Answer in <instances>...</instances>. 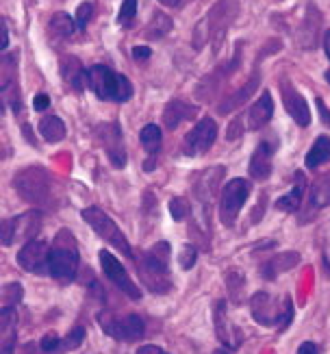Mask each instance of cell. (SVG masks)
Instances as JSON below:
<instances>
[{"mask_svg":"<svg viewBox=\"0 0 330 354\" xmlns=\"http://www.w3.org/2000/svg\"><path fill=\"white\" fill-rule=\"evenodd\" d=\"M169 257H172L169 243L161 241V243H154L150 250L141 252L139 259H135L139 279L152 294H167L172 289Z\"/></svg>","mask_w":330,"mask_h":354,"instance_id":"cell-1","label":"cell"},{"mask_svg":"<svg viewBox=\"0 0 330 354\" xmlns=\"http://www.w3.org/2000/svg\"><path fill=\"white\" fill-rule=\"evenodd\" d=\"M87 87L96 98L107 102H127L133 98V83L127 76L100 64L87 70Z\"/></svg>","mask_w":330,"mask_h":354,"instance_id":"cell-2","label":"cell"},{"mask_svg":"<svg viewBox=\"0 0 330 354\" xmlns=\"http://www.w3.org/2000/svg\"><path fill=\"white\" fill-rule=\"evenodd\" d=\"M250 311H253L257 324L285 330L293 319V300L291 296L278 300L267 291H257L250 300Z\"/></svg>","mask_w":330,"mask_h":354,"instance_id":"cell-3","label":"cell"},{"mask_svg":"<svg viewBox=\"0 0 330 354\" xmlns=\"http://www.w3.org/2000/svg\"><path fill=\"white\" fill-rule=\"evenodd\" d=\"M51 276L61 283H72L78 272V243L70 230H61L55 237L51 259H48Z\"/></svg>","mask_w":330,"mask_h":354,"instance_id":"cell-4","label":"cell"},{"mask_svg":"<svg viewBox=\"0 0 330 354\" xmlns=\"http://www.w3.org/2000/svg\"><path fill=\"white\" fill-rule=\"evenodd\" d=\"M13 187L18 194L37 207H51L53 205V176L44 170V167H26V170L15 174Z\"/></svg>","mask_w":330,"mask_h":354,"instance_id":"cell-5","label":"cell"},{"mask_svg":"<svg viewBox=\"0 0 330 354\" xmlns=\"http://www.w3.org/2000/svg\"><path fill=\"white\" fill-rule=\"evenodd\" d=\"M235 15H237V3L235 0H219L196 28V39L211 41L213 53H217L235 20Z\"/></svg>","mask_w":330,"mask_h":354,"instance_id":"cell-6","label":"cell"},{"mask_svg":"<svg viewBox=\"0 0 330 354\" xmlns=\"http://www.w3.org/2000/svg\"><path fill=\"white\" fill-rule=\"evenodd\" d=\"M83 220L93 230H96L98 237H102L107 243H111L113 248H118L127 259H133L135 261V254H133V248H131L129 239L124 237L120 226L111 218H109V215L102 209H98V207H87V209H83Z\"/></svg>","mask_w":330,"mask_h":354,"instance_id":"cell-7","label":"cell"},{"mask_svg":"<svg viewBox=\"0 0 330 354\" xmlns=\"http://www.w3.org/2000/svg\"><path fill=\"white\" fill-rule=\"evenodd\" d=\"M250 189H253V185L246 178H230L224 185L222 198H219V220H222L224 226H235L239 211L244 209L250 196Z\"/></svg>","mask_w":330,"mask_h":354,"instance_id":"cell-8","label":"cell"},{"mask_svg":"<svg viewBox=\"0 0 330 354\" xmlns=\"http://www.w3.org/2000/svg\"><path fill=\"white\" fill-rule=\"evenodd\" d=\"M98 324L100 328L104 330V335H109L111 339H118V342H137L144 337V319L137 313H131V315H100L98 317Z\"/></svg>","mask_w":330,"mask_h":354,"instance_id":"cell-9","label":"cell"},{"mask_svg":"<svg viewBox=\"0 0 330 354\" xmlns=\"http://www.w3.org/2000/svg\"><path fill=\"white\" fill-rule=\"evenodd\" d=\"M42 228V211H28L18 218H9L0 224V237H3V245H13L15 239H26L33 241L35 235Z\"/></svg>","mask_w":330,"mask_h":354,"instance_id":"cell-10","label":"cell"},{"mask_svg":"<svg viewBox=\"0 0 330 354\" xmlns=\"http://www.w3.org/2000/svg\"><path fill=\"white\" fill-rule=\"evenodd\" d=\"M241 41L235 46V55L226 61V64L217 66L209 76H204V79L198 83L196 87V98L202 100V102H209L213 100V96L217 94L219 89H222V85L230 79V74L239 68V57H241Z\"/></svg>","mask_w":330,"mask_h":354,"instance_id":"cell-11","label":"cell"},{"mask_svg":"<svg viewBox=\"0 0 330 354\" xmlns=\"http://www.w3.org/2000/svg\"><path fill=\"white\" fill-rule=\"evenodd\" d=\"M98 259H100V268H102V274L107 276L109 283H113L122 294H127L131 300H141V289L139 285L131 279L129 272L124 270V266L120 261L109 252V250H100L98 252Z\"/></svg>","mask_w":330,"mask_h":354,"instance_id":"cell-12","label":"cell"},{"mask_svg":"<svg viewBox=\"0 0 330 354\" xmlns=\"http://www.w3.org/2000/svg\"><path fill=\"white\" fill-rule=\"evenodd\" d=\"M217 140V124L213 118H202L183 140V152L187 157H200L209 152Z\"/></svg>","mask_w":330,"mask_h":354,"instance_id":"cell-13","label":"cell"},{"mask_svg":"<svg viewBox=\"0 0 330 354\" xmlns=\"http://www.w3.org/2000/svg\"><path fill=\"white\" fill-rule=\"evenodd\" d=\"M93 137H96V142L107 152V157L113 167L127 165V148H124V137H122V129H120L118 122L98 124L96 131H93Z\"/></svg>","mask_w":330,"mask_h":354,"instance_id":"cell-14","label":"cell"},{"mask_svg":"<svg viewBox=\"0 0 330 354\" xmlns=\"http://www.w3.org/2000/svg\"><path fill=\"white\" fill-rule=\"evenodd\" d=\"M48 259H51V245L42 239H33V241H26L24 248H20L18 266L28 274H37V276L48 274L51 276Z\"/></svg>","mask_w":330,"mask_h":354,"instance_id":"cell-15","label":"cell"},{"mask_svg":"<svg viewBox=\"0 0 330 354\" xmlns=\"http://www.w3.org/2000/svg\"><path fill=\"white\" fill-rule=\"evenodd\" d=\"M328 205H330V172H326L320 178L313 180L309 196H306V203H304V209H302L304 215L300 218V222L304 224V222L313 220Z\"/></svg>","mask_w":330,"mask_h":354,"instance_id":"cell-16","label":"cell"},{"mask_svg":"<svg viewBox=\"0 0 330 354\" xmlns=\"http://www.w3.org/2000/svg\"><path fill=\"white\" fill-rule=\"evenodd\" d=\"M280 89H282V104H285L287 113L295 120V124L309 127L311 124V109H309L304 96L287 79H282Z\"/></svg>","mask_w":330,"mask_h":354,"instance_id":"cell-17","label":"cell"},{"mask_svg":"<svg viewBox=\"0 0 330 354\" xmlns=\"http://www.w3.org/2000/svg\"><path fill=\"white\" fill-rule=\"evenodd\" d=\"M278 148V140L272 137V140H263L255 152H253V159H250V176L255 180H267L272 174V157Z\"/></svg>","mask_w":330,"mask_h":354,"instance_id":"cell-18","label":"cell"},{"mask_svg":"<svg viewBox=\"0 0 330 354\" xmlns=\"http://www.w3.org/2000/svg\"><path fill=\"white\" fill-rule=\"evenodd\" d=\"M226 174V170L222 165L219 167H209V170H204L200 174H196L194 178V194L198 198L200 207L207 211V207H211V198L217 189L219 180H222V176Z\"/></svg>","mask_w":330,"mask_h":354,"instance_id":"cell-19","label":"cell"},{"mask_svg":"<svg viewBox=\"0 0 330 354\" xmlns=\"http://www.w3.org/2000/svg\"><path fill=\"white\" fill-rule=\"evenodd\" d=\"M18 311L15 306H3L0 309V352L13 354L15 342H18Z\"/></svg>","mask_w":330,"mask_h":354,"instance_id":"cell-20","label":"cell"},{"mask_svg":"<svg viewBox=\"0 0 330 354\" xmlns=\"http://www.w3.org/2000/svg\"><path fill=\"white\" fill-rule=\"evenodd\" d=\"M215 330H217V339L222 342L228 350H235L241 344V333L230 324L228 311H226V302H217L215 304Z\"/></svg>","mask_w":330,"mask_h":354,"instance_id":"cell-21","label":"cell"},{"mask_svg":"<svg viewBox=\"0 0 330 354\" xmlns=\"http://www.w3.org/2000/svg\"><path fill=\"white\" fill-rule=\"evenodd\" d=\"M196 113H198V109L194 104L185 102L181 98H174V100H169L165 104V109H163V127L169 129V131H174V129H178L183 124V122L194 120Z\"/></svg>","mask_w":330,"mask_h":354,"instance_id":"cell-22","label":"cell"},{"mask_svg":"<svg viewBox=\"0 0 330 354\" xmlns=\"http://www.w3.org/2000/svg\"><path fill=\"white\" fill-rule=\"evenodd\" d=\"M61 79H64L66 85H70L76 94H81L87 85V70L83 68V64L72 55H66L61 59Z\"/></svg>","mask_w":330,"mask_h":354,"instance_id":"cell-23","label":"cell"},{"mask_svg":"<svg viewBox=\"0 0 330 354\" xmlns=\"http://www.w3.org/2000/svg\"><path fill=\"white\" fill-rule=\"evenodd\" d=\"M274 115V100L270 91H263L261 98L248 109V129L259 131L263 127L270 124V120Z\"/></svg>","mask_w":330,"mask_h":354,"instance_id":"cell-24","label":"cell"},{"mask_svg":"<svg viewBox=\"0 0 330 354\" xmlns=\"http://www.w3.org/2000/svg\"><path fill=\"white\" fill-rule=\"evenodd\" d=\"M295 183H293V187L285 194V196H280L276 200V209L280 211H285V213H297L304 203V189H306V178L302 172H297L295 176Z\"/></svg>","mask_w":330,"mask_h":354,"instance_id":"cell-25","label":"cell"},{"mask_svg":"<svg viewBox=\"0 0 330 354\" xmlns=\"http://www.w3.org/2000/svg\"><path fill=\"white\" fill-rule=\"evenodd\" d=\"M259 81H261V74L259 72H255L253 74V79H250L241 89H237L235 91L232 96H228L226 100H222L219 102V106H217V111L222 113V115H226V113H230V111H235V109H241L244 106V102L255 94L257 91V87H259Z\"/></svg>","mask_w":330,"mask_h":354,"instance_id":"cell-26","label":"cell"},{"mask_svg":"<svg viewBox=\"0 0 330 354\" xmlns=\"http://www.w3.org/2000/svg\"><path fill=\"white\" fill-rule=\"evenodd\" d=\"M295 263H300V254L297 252H282V254L270 259L267 263H263L261 274H263V279L274 281L276 276H280L282 272H289Z\"/></svg>","mask_w":330,"mask_h":354,"instance_id":"cell-27","label":"cell"},{"mask_svg":"<svg viewBox=\"0 0 330 354\" xmlns=\"http://www.w3.org/2000/svg\"><path fill=\"white\" fill-rule=\"evenodd\" d=\"M326 161H330V137L328 135H320L315 144L311 146V150L306 152V167L309 170H315V167L324 165Z\"/></svg>","mask_w":330,"mask_h":354,"instance_id":"cell-28","label":"cell"},{"mask_svg":"<svg viewBox=\"0 0 330 354\" xmlns=\"http://www.w3.org/2000/svg\"><path fill=\"white\" fill-rule=\"evenodd\" d=\"M39 135L44 137L46 142H61L66 137V124H64V120L57 118V115H46L39 120Z\"/></svg>","mask_w":330,"mask_h":354,"instance_id":"cell-29","label":"cell"},{"mask_svg":"<svg viewBox=\"0 0 330 354\" xmlns=\"http://www.w3.org/2000/svg\"><path fill=\"white\" fill-rule=\"evenodd\" d=\"M139 140H141V146H144V150L148 152V155H156V152L161 150V140H163L161 127L146 124L139 133Z\"/></svg>","mask_w":330,"mask_h":354,"instance_id":"cell-30","label":"cell"},{"mask_svg":"<svg viewBox=\"0 0 330 354\" xmlns=\"http://www.w3.org/2000/svg\"><path fill=\"white\" fill-rule=\"evenodd\" d=\"M169 30H172V20L167 18L165 13L156 11L152 15V22L146 28V37L148 39H161V37H165L169 33Z\"/></svg>","mask_w":330,"mask_h":354,"instance_id":"cell-31","label":"cell"},{"mask_svg":"<svg viewBox=\"0 0 330 354\" xmlns=\"http://www.w3.org/2000/svg\"><path fill=\"white\" fill-rule=\"evenodd\" d=\"M76 28V20L68 13H55L51 18V33L55 37H70Z\"/></svg>","mask_w":330,"mask_h":354,"instance_id":"cell-32","label":"cell"},{"mask_svg":"<svg viewBox=\"0 0 330 354\" xmlns=\"http://www.w3.org/2000/svg\"><path fill=\"white\" fill-rule=\"evenodd\" d=\"M169 213H172V220L174 222H183L187 218V213H190V203H187V198L183 196H174L169 200Z\"/></svg>","mask_w":330,"mask_h":354,"instance_id":"cell-33","label":"cell"},{"mask_svg":"<svg viewBox=\"0 0 330 354\" xmlns=\"http://www.w3.org/2000/svg\"><path fill=\"white\" fill-rule=\"evenodd\" d=\"M137 15V0H124L122 9L118 13V24L120 26H131Z\"/></svg>","mask_w":330,"mask_h":354,"instance_id":"cell-34","label":"cell"},{"mask_svg":"<svg viewBox=\"0 0 330 354\" xmlns=\"http://www.w3.org/2000/svg\"><path fill=\"white\" fill-rule=\"evenodd\" d=\"M196 259H198V248L192 243H185L178 252V266L183 270H192L196 266Z\"/></svg>","mask_w":330,"mask_h":354,"instance_id":"cell-35","label":"cell"},{"mask_svg":"<svg viewBox=\"0 0 330 354\" xmlns=\"http://www.w3.org/2000/svg\"><path fill=\"white\" fill-rule=\"evenodd\" d=\"M91 15H93V3H81L76 9V28L78 30H85L89 20H91Z\"/></svg>","mask_w":330,"mask_h":354,"instance_id":"cell-36","label":"cell"},{"mask_svg":"<svg viewBox=\"0 0 330 354\" xmlns=\"http://www.w3.org/2000/svg\"><path fill=\"white\" fill-rule=\"evenodd\" d=\"M22 285H18V283H11V285H7L5 289H3V300H5V304L3 306H15V302H20L22 300Z\"/></svg>","mask_w":330,"mask_h":354,"instance_id":"cell-37","label":"cell"},{"mask_svg":"<svg viewBox=\"0 0 330 354\" xmlns=\"http://www.w3.org/2000/svg\"><path fill=\"white\" fill-rule=\"evenodd\" d=\"M83 339H85V328H81V326H76L66 339H64V344H61V350H76L78 346L83 344Z\"/></svg>","mask_w":330,"mask_h":354,"instance_id":"cell-38","label":"cell"},{"mask_svg":"<svg viewBox=\"0 0 330 354\" xmlns=\"http://www.w3.org/2000/svg\"><path fill=\"white\" fill-rule=\"evenodd\" d=\"M61 337L57 335V333H46L44 337H42V342H39V348L44 350V352H59L61 350Z\"/></svg>","mask_w":330,"mask_h":354,"instance_id":"cell-39","label":"cell"},{"mask_svg":"<svg viewBox=\"0 0 330 354\" xmlns=\"http://www.w3.org/2000/svg\"><path fill=\"white\" fill-rule=\"evenodd\" d=\"M241 135H244V115H237L230 122V127L226 129V140L235 142V140H239Z\"/></svg>","mask_w":330,"mask_h":354,"instance_id":"cell-40","label":"cell"},{"mask_svg":"<svg viewBox=\"0 0 330 354\" xmlns=\"http://www.w3.org/2000/svg\"><path fill=\"white\" fill-rule=\"evenodd\" d=\"M33 109H35V111H46V109H51V98L46 96V94H37L35 100H33Z\"/></svg>","mask_w":330,"mask_h":354,"instance_id":"cell-41","label":"cell"},{"mask_svg":"<svg viewBox=\"0 0 330 354\" xmlns=\"http://www.w3.org/2000/svg\"><path fill=\"white\" fill-rule=\"evenodd\" d=\"M315 104H318V111H320V118H322V124H324V127H330V109L324 104L322 98H318Z\"/></svg>","mask_w":330,"mask_h":354,"instance_id":"cell-42","label":"cell"},{"mask_svg":"<svg viewBox=\"0 0 330 354\" xmlns=\"http://www.w3.org/2000/svg\"><path fill=\"white\" fill-rule=\"evenodd\" d=\"M133 57H135V61H148V57H152V50L148 46H135Z\"/></svg>","mask_w":330,"mask_h":354,"instance_id":"cell-43","label":"cell"},{"mask_svg":"<svg viewBox=\"0 0 330 354\" xmlns=\"http://www.w3.org/2000/svg\"><path fill=\"white\" fill-rule=\"evenodd\" d=\"M318 344H313V342H304L300 344V348H297V354H318Z\"/></svg>","mask_w":330,"mask_h":354,"instance_id":"cell-44","label":"cell"},{"mask_svg":"<svg viewBox=\"0 0 330 354\" xmlns=\"http://www.w3.org/2000/svg\"><path fill=\"white\" fill-rule=\"evenodd\" d=\"M137 354H169V352H165V350L159 348V346H141V348L137 350Z\"/></svg>","mask_w":330,"mask_h":354,"instance_id":"cell-45","label":"cell"},{"mask_svg":"<svg viewBox=\"0 0 330 354\" xmlns=\"http://www.w3.org/2000/svg\"><path fill=\"white\" fill-rule=\"evenodd\" d=\"M9 46V26H7V20H3V44H0V50H7Z\"/></svg>","mask_w":330,"mask_h":354,"instance_id":"cell-46","label":"cell"},{"mask_svg":"<svg viewBox=\"0 0 330 354\" xmlns=\"http://www.w3.org/2000/svg\"><path fill=\"white\" fill-rule=\"evenodd\" d=\"M324 50H326V57L330 61V30H326V35H324Z\"/></svg>","mask_w":330,"mask_h":354,"instance_id":"cell-47","label":"cell"},{"mask_svg":"<svg viewBox=\"0 0 330 354\" xmlns=\"http://www.w3.org/2000/svg\"><path fill=\"white\" fill-rule=\"evenodd\" d=\"M159 3L167 5V7H178L181 5V0H159Z\"/></svg>","mask_w":330,"mask_h":354,"instance_id":"cell-48","label":"cell"},{"mask_svg":"<svg viewBox=\"0 0 330 354\" xmlns=\"http://www.w3.org/2000/svg\"><path fill=\"white\" fill-rule=\"evenodd\" d=\"M154 165H156V163H154V159H152V157H150V159H148V163H146V165H144V167H146V170H148V172H150V170H152V167H154Z\"/></svg>","mask_w":330,"mask_h":354,"instance_id":"cell-49","label":"cell"},{"mask_svg":"<svg viewBox=\"0 0 330 354\" xmlns=\"http://www.w3.org/2000/svg\"><path fill=\"white\" fill-rule=\"evenodd\" d=\"M215 354H230V350H228V348H226V350H217Z\"/></svg>","mask_w":330,"mask_h":354,"instance_id":"cell-50","label":"cell"},{"mask_svg":"<svg viewBox=\"0 0 330 354\" xmlns=\"http://www.w3.org/2000/svg\"><path fill=\"white\" fill-rule=\"evenodd\" d=\"M326 81H328V83H330V70H328V72H326Z\"/></svg>","mask_w":330,"mask_h":354,"instance_id":"cell-51","label":"cell"},{"mask_svg":"<svg viewBox=\"0 0 330 354\" xmlns=\"http://www.w3.org/2000/svg\"><path fill=\"white\" fill-rule=\"evenodd\" d=\"M326 261H328V268H330V257H326Z\"/></svg>","mask_w":330,"mask_h":354,"instance_id":"cell-52","label":"cell"}]
</instances>
